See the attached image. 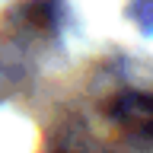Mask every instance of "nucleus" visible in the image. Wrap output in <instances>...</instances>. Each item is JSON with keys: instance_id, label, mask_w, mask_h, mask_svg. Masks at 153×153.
Masks as SVG:
<instances>
[{"instance_id": "1", "label": "nucleus", "mask_w": 153, "mask_h": 153, "mask_svg": "<svg viewBox=\"0 0 153 153\" xmlns=\"http://www.w3.org/2000/svg\"><path fill=\"white\" fill-rule=\"evenodd\" d=\"M112 118L131 131H140V134H153V96H140V93H131V96H121L112 102Z\"/></svg>"}]
</instances>
